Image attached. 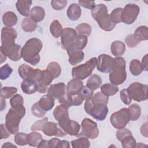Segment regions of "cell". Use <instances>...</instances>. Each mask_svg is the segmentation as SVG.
<instances>
[{"instance_id":"6da1fadb","label":"cell","mask_w":148,"mask_h":148,"mask_svg":"<svg viewBox=\"0 0 148 148\" xmlns=\"http://www.w3.org/2000/svg\"><path fill=\"white\" fill-rule=\"evenodd\" d=\"M108 97L98 92L91 97L86 99L84 110L86 112L98 121H103L108 113L107 105Z\"/></svg>"},{"instance_id":"7a4b0ae2","label":"cell","mask_w":148,"mask_h":148,"mask_svg":"<svg viewBox=\"0 0 148 148\" xmlns=\"http://www.w3.org/2000/svg\"><path fill=\"white\" fill-rule=\"evenodd\" d=\"M68 107L64 104H60L56 107L53 111L54 119L57 120L59 126L68 134L76 136L80 130V125L69 117Z\"/></svg>"},{"instance_id":"3957f363","label":"cell","mask_w":148,"mask_h":148,"mask_svg":"<svg viewBox=\"0 0 148 148\" xmlns=\"http://www.w3.org/2000/svg\"><path fill=\"white\" fill-rule=\"evenodd\" d=\"M42 46V42L39 39L37 38L29 39L21 49V58L25 62L32 65H36L40 61L39 53Z\"/></svg>"},{"instance_id":"277c9868","label":"cell","mask_w":148,"mask_h":148,"mask_svg":"<svg viewBox=\"0 0 148 148\" xmlns=\"http://www.w3.org/2000/svg\"><path fill=\"white\" fill-rule=\"evenodd\" d=\"M91 13L92 18L97 22L102 29L110 31L114 28L116 24L112 22L105 5L103 3L97 5L94 9L91 10Z\"/></svg>"},{"instance_id":"5b68a950","label":"cell","mask_w":148,"mask_h":148,"mask_svg":"<svg viewBox=\"0 0 148 148\" xmlns=\"http://www.w3.org/2000/svg\"><path fill=\"white\" fill-rule=\"evenodd\" d=\"M25 114V109L23 105L11 108L5 117V125L12 134H16L19 130V124Z\"/></svg>"},{"instance_id":"8992f818","label":"cell","mask_w":148,"mask_h":148,"mask_svg":"<svg viewBox=\"0 0 148 148\" xmlns=\"http://www.w3.org/2000/svg\"><path fill=\"white\" fill-rule=\"evenodd\" d=\"M114 60L116 65L114 69L109 72V81L111 84L117 86L121 84L126 80V62L121 57H116Z\"/></svg>"},{"instance_id":"52a82bcc","label":"cell","mask_w":148,"mask_h":148,"mask_svg":"<svg viewBox=\"0 0 148 148\" xmlns=\"http://www.w3.org/2000/svg\"><path fill=\"white\" fill-rule=\"evenodd\" d=\"M98 59L92 57L84 64L76 66L72 69V76L73 78L84 80L90 76L97 66Z\"/></svg>"},{"instance_id":"ba28073f","label":"cell","mask_w":148,"mask_h":148,"mask_svg":"<svg viewBox=\"0 0 148 148\" xmlns=\"http://www.w3.org/2000/svg\"><path fill=\"white\" fill-rule=\"evenodd\" d=\"M131 120V115L128 108H122L113 113L110 117L111 124L116 129L125 128Z\"/></svg>"},{"instance_id":"9c48e42d","label":"cell","mask_w":148,"mask_h":148,"mask_svg":"<svg viewBox=\"0 0 148 148\" xmlns=\"http://www.w3.org/2000/svg\"><path fill=\"white\" fill-rule=\"evenodd\" d=\"M128 92L134 100L141 102L148 98V87L139 82H134L131 84L128 88Z\"/></svg>"},{"instance_id":"30bf717a","label":"cell","mask_w":148,"mask_h":148,"mask_svg":"<svg viewBox=\"0 0 148 148\" xmlns=\"http://www.w3.org/2000/svg\"><path fill=\"white\" fill-rule=\"evenodd\" d=\"M82 131L76 136L86 137L90 139H95L99 135V130L97 123L88 118H84L81 124Z\"/></svg>"},{"instance_id":"8fae6325","label":"cell","mask_w":148,"mask_h":148,"mask_svg":"<svg viewBox=\"0 0 148 148\" xmlns=\"http://www.w3.org/2000/svg\"><path fill=\"white\" fill-rule=\"evenodd\" d=\"M42 71L39 69H34L29 65L23 64L18 68V73L23 80L34 81L38 83Z\"/></svg>"},{"instance_id":"7c38bea8","label":"cell","mask_w":148,"mask_h":148,"mask_svg":"<svg viewBox=\"0 0 148 148\" xmlns=\"http://www.w3.org/2000/svg\"><path fill=\"white\" fill-rule=\"evenodd\" d=\"M140 11L139 7L133 3L127 4L121 14V21L126 24H132L136 20Z\"/></svg>"},{"instance_id":"4fadbf2b","label":"cell","mask_w":148,"mask_h":148,"mask_svg":"<svg viewBox=\"0 0 148 148\" xmlns=\"http://www.w3.org/2000/svg\"><path fill=\"white\" fill-rule=\"evenodd\" d=\"M116 61L114 58L111 56L102 54L99 56L98 58L97 69L101 72H110L114 68Z\"/></svg>"},{"instance_id":"5bb4252c","label":"cell","mask_w":148,"mask_h":148,"mask_svg":"<svg viewBox=\"0 0 148 148\" xmlns=\"http://www.w3.org/2000/svg\"><path fill=\"white\" fill-rule=\"evenodd\" d=\"M21 49L20 45L16 43L6 46H1L0 47L1 53L6 57H8L10 60L15 62L19 61L21 58Z\"/></svg>"},{"instance_id":"9a60e30c","label":"cell","mask_w":148,"mask_h":148,"mask_svg":"<svg viewBox=\"0 0 148 148\" xmlns=\"http://www.w3.org/2000/svg\"><path fill=\"white\" fill-rule=\"evenodd\" d=\"M54 79L53 75L47 69L42 71L40 78L37 83L38 91L39 93H45L47 91V86Z\"/></svg>"},{"instance_id":"2e32d148","label":"cell","mask_w":148,"mask_h":148,"mask_svg":"<svg viewBox=\"0 0 148 148\" xmlns=\"http://www.w3.org/2000/svg\"><path fill=\"white\" fill-rule=\"evenodd\" d=\"M78 35L74 29L66 27L63 29L61 35V46L63 49H65L76 39Z\"/></svg>"},{"instance_id":"e0dca14e","label":"cell","mask_w":148,"mask_h":148,"mask_svg":"<svg viewBox=\"0 0 148 148\" xmlns=\"http://www.w3.org/2000/svg\"><path fill=\"white\" fill-rule=\"evenodd\" d=\"M17 36L16 31L10 27H3L1 32V46H5L15 43V39Z\"/></svg>"},{"instance_id":"ac0fdd59","label":"cell","mask_w":148,"mask_h":148,"mask_svg":"<svg viewBox=\"0 0 148 148\" xmlns=\"http://www.w3.org/2000/svg\"><path fill=\"white\" fill-rule=\"evenodd\" d=\"M43 133L49 136H57L58 137H64L66 133L61 128L57 127V124L53 122L47 121L43 125L42 130Z\"/></svg>"},{"instance_id":"d6986e66","label":"cell","mask_w":148,"mask_h":148,"mask_svg":"<svg viewBox=\"0 0 148 148\" xmlns=\"http://www.w3.org/2000/svg\"><path fill=\"white\" fill-rule=\"evenodd\" d=\"M47 93L54 99L60 101L66 95V86L62 82L51 84L47 90Z\"/></svg>"},{"instance_id":"ffe728a7","label":"cell","mask_w":148,"mask_h":148,"mask_svg":"<svg viewBox=\"0 0 148 148\" xmlns=\"http://www.w3.org/2000/svg\"><path fill=\"white\" fill-rule=\"evenodd\" d=\"M83 87V82L81 80L73 78L68 82L66 86V95L69 96L75 95L79 94Z\"/></svg>"},{"instance_id":"44dd1931","label":"cell","mask_w":148,"mask_h":148,"mask_svg":"<svg viewBox=\"0 0 148 148\" xmlns=\"http://www.w3.org/2000/svg\"><path fill=\"white\" fill-rule=\"evenodd\" d=\"M87 36L86 35H78L76 40L69 45L66 49L67 51L72 50H82L87 44Z\"/></svg>"},{"instance_id":"7402d4cb","label":"cell","mask_w":148,"mask_h":148,"mask_svg":"<svg viewBox=\"0 0 148 148\" xmlns=\"http://www.w3.org/2000/svg\"><path fill=\"white\" fill-rule=\"evenodd\" d=\"M54 101L55 99L47 94L41 97L38 102V103L42 110L47 112L53 108L54 105Z\"/></svg>"},{"instance_id":"603a6c76","label":"cell","mask_w":148,"mask_h":148,"mask_svg":"<svg viewBox=\"0 0 148 148\" xmlns=\"http://www.w3.org/2000/svg\"><path fill=\"white\" fill-rule=\"evenodd\" d=\"M32 2L31 1L20 0L16 3V7L19 13L25 17H28L30 13V7Z\"/></svg>"},{"instance_id":"cb8c5ba5","label":"cell","mask_w":148,"mask_h":148,"mask_svg":"<svg viewBox=\"0 0 148 148\" xmlns=\"http://www.w3.org/2000/svg\"><path fill=\"white\" fill-rule=\"evenodd\" d=\"M68 18L72 21L77 20L82 14V10L79 5L74 3L70 5L66 12Z\"/></svg>"},{"instance_id":"d4e9b609","label":"cell","mask_w":148,"mask_h":148,"mask_svg":"<svg viewBox=\"0 0 148 148\" xmlns=\"http://www.w3.org/2000/svg\"><path fill=\"white\" fill-rule=\"evenodd\" d=\"M67 53L69 56L68 61L72 65L80 63L84 58V53L82 50H72L67 51Z\"/></svg>"},{"instance_id":"484cf974","label":"cell","mask_w":148,"mask_h":148,"mask_svg":"<svg viewBox=\"0 0 148 148\" xmlns=\"http://www.w3.org/2000/svg\"><path fill=\"white\" fill-rule=\"evenodd\" d=\"M21 88L23 92L29 95L38 91V84L34 81L23 80L21 84Z\"/></svg>"},{"instance_id":"4316f807","label":"cell","mask_w":148,"mask_h":148,"mask_svg":"<svg viewBox=\"0 0 148 148\" xmlns=\"http://www.w3.org/2000/svg\"><path fill=\"white\" fill-rule=\"evenodd\" d=\"M30 18L36 23L42 21L45 16V11L40 6H35L32 8L29 13Z\"/></svg>"},{"instance_id":"83f0119b","label":"cell","mask_w":148,"mask_h":148,"mask_svg":"<svg viewBox=\"0 0 148 148\" xmlns=\"http://www.w3.org/2000/svg\"><path fill=\"white\" fill-rule=\"evenodd\" d=\"M125 45L121 41L116 40L113 42V43L111 44L110 50L112 54L115 57L122 56L125 53Z\"/></svg>"},{"instance_id":"f1b7e54d","label":"cell","mask_w":148,"mask_h":148,"mask_svg":"<svg viewBox=\"0 0 148 148\" xmlns=\"http://www.w3.org/2000/svg\"><path fill=\"white\" fill-rule=\"evenodd\" d=\"M2 21L5 25L8 27H11L17 24V17L14 13L8 11L3 14Z\"/></svg>"},{"instance_id":"f546056e","label":"cell","mask_w":148,"mask_h":148,"mask_svg":"<svg viewBox=\"0 0 148 148\" xmlns=\"http://www.w3.org/2000/svg\"><path fill=\"white\" fill-rule=\"evenodd\" d=\"M102 82V81L101 77L97 74H94L87 80L86 86L94 91L98 89L101 86Z\"/></svg>"},{"instance_id":"4dcf8cb0","label":"cell","mask_w":148,"mask_h":148,"mask_svg":"<svg viewBox=\"0 0 148 148\" xmlns=\"http://www.w3.org/2000/svg\"><path fill=\"white\" fill-rule=\"evenodd\" d=\"M135 38L139 42L146 40L148 39V29L146 26H140L138 27L133 34Z\"/></svg>"},{"instance_id":"1f68e13d","label":"cell","mask_w":148,"mask_h":148,"mask_svg":"<svg viewBox=\"0 0 148 148\" xmlns=\"http://www.w3.org/2000/svg\"><path fill=\"white\" fill-rule=\"evenodd\" d=\"M42 136L38 132H32L27 135V143L32 147H37L42 140Z\"/></svg>"},{"instance_id":"d6a6232c","label":"cell","mask_w":148,"mask_h":148,"mask_svg":"<svg viewBox=\"0 0 148 148\" xmlns=\"http://www.w3.org/2000/svg\"><path fill=\"white\" fill-rule=\"evenodd\" d=\"M37 23L32 20L30 17H27L23 19L21 22L22 29L27 32H31L34 31L37 28Z\"/></svg>"},{"instance_id":"836d02e7","label":"cell","mask_w":148,"mask_h":148,"mask_svg":"<svg viewBox=\"0 0 148 148\" xmlns=\"http://www.w3.org/2000/svg\"><path fill=\"white\" fill-rule=\"evenodd\" d=\"M119 87L117 86L109 83L103 84L101 87V92L107 97L116 94L119 91Z\"/></svg>"},{"instance_id":"e575fe53","label":"cell","mask_w":148,"mask_h":148,"mask_svg":"<svg viewBox=\"0 0 148 148\" xmlns=\"http://www.w3.org/2000/svg\"><path fill=\"white\" fill-rule=\"evenodd\" d=\"M62 30V25L57 20H53L50 25V32L56 38H59L61 35Z\"/></svg>"},{"instance_id":"d590c367","label":"cell","mask_w":148,"mask_h":148,"mask_svg":"<svg viewBox=\"0 0 148 148\" xmlns=\"http://www.w3.org/2000/svg\"><path fill=\"white\" fill-rule=\"evenodd\" d=\"M143 70V68L141 62L136 59L132 60L130 62V71L131 73L134 76L139 75Z\"/></svg>"},{"instance_id":"8d00e7d4","label":"cell","mask_w":148,"mask_h":148,"mask_svg":"<svg viewBox=\"0 0 148 148\" xmlns=\"http://www.w3.org/2000/svg\"><path fill=\"white\" fill-rule=\"evenodd\" d=\"M71 143L73 148H88L90 146V141L87 138L83 136L72 140Z\"/></svg>"},{"instance_id":"74e56055","label":"cell","mask_w":148,"mask_h":148,"mask_svg":"<svg viewBox=\"0 0 148 148\" xmlns=\"http://www.w3.org/2000/svg\"><path fill=\"white\" fill-rule=\"evenodd\" d=\"M91 26L85 23H81L76 27V31L78 35H86L88 36L91 34Z\"/></svg>"},{"instance_id":"f35d334b","label":"cell","mask_w":148,"mask_h":148,"mask_svg":"<svg viewBox=\"0 0 148 148\" xmlns=\"http://www.w3.org/2000/svg\"><path fill=\"white\" fill-rule=\"evenodd\" d=\"M128 109L130 112L131 120L136 121L140 117L141 114V109L138 104H132L128 107Z\"/></svg>"},{"instance_id":"ab89813d","label":"cell","mask_w":148,"mask_h":148,"mask_svg":"<svg viewBox=\"0 0 148 148\" xmlns=\"http://www.w3.org/2000/svg\"><path fill=\"white\" fill-rule=\"evenodd\" d=\"M123 9L121 8H117L114 9L110 14V18L113 23L114 24L122 22L121 21V14Z\"/></svg>"},{"instance_id":"60d3db41","label":"cell","mask_w":148,"mask_h":148,"mask_svg":"<svg viewBox=\"0 0 148 148\" xmlns=\"http://www.w3.org/2000/svg\"><path fill=\"white\" fill-rule=\"evenodd\" d=\"M47 69L49 70L53 75L54 79L58 77L61 72V66L56 62H50L47 65Z\"/></svg>"},{"instance_id":"b9f144b4","label":"cell","mask_w":148,"mask_h":148,"mask_svg":"<svg viewBox=\"0 0 148 148\" xmlns=\"http://www.w3.org/2000/svg\"><path fill=\"white\" fill-rule=\"evenodd\" d=\"M17 89L14 87H3L1 89V96L8 99L14 96L17 92Z\"/></svg>"},{"instance_id":"7bdbcfd3","label":"cell","mask_w":148,"mask_h":148,"mask_svg":"<svg viewBox=\"0 0 148 148\" xmlns=\"http://www.w3.org/2000/svg\"><path fill=\"white\" fill-rule=\"evenodd\" d=\"M122 146L124 148H134L136 146V142L132 135H128L121 141Z\"/></svg>"},{"instance_id":"ee69618b","label":"cell","mask_w":148,"mask_h":148,"mask_svg":"<svg viewBox=\"0 0 148 148\" xmlns=\"http://www.w3.org/2000/svg\"><path fill=\"white\" fill-rule=\"evenodd\" d=\"M27 135L23 132H18L14 136V142L18 146L27 145Z\"/></svg>"},{"instance_id":"f6af8a7d","label":"cell","mask_w":148,"mask_h":148,"mask_svg":"<svg viewBox=\"0 0 148 148\" xmlns=\"http://www.w3.org/2000/svg\"><path fill=\"white\" fill-rule=\"evenodd\" d=\"M13 70L8 64H5L0 68V79L3 80L9 77Z\"/></svg>"},{"instance_id":"bcb514c9","label":"cell","mask_w":148,"mask_h":148,"mask_svg":"<svg viewBox=\"0 0 148 148\" xmlns=\"http://www.w3.org/2000/svg\"><path fill=\"white\" fill-rule=\"evenodd\" d=\"M10 104L12 108L20 106L24 104V99L20 94H16L10 100Z\"/></svg>"},{"instance_id":"7dc6e473","label":"cell","mask_w":148,"mask_h":148,"mask_svg":"<svg viewBox=\"0 0 148 148\" xmlns=\"http://www.w3.org/2000/svg\"><path fill=\"white\" fill-rule=\"evenodd\" d=\"M31 111H32V113L34 114V116L36 117H38V118L43 117L46 113L45 111H44L43 110H42L40 108V107L39 106L38 102L35 103L32 106Z\"/></svg>"},{"instance_id":"c3c4849f","label":"cell","mask_w":148,"mask_h":148,"mask_svg":"<svg viewBox=\"0 0 148 148\" xmlns=\"http://www.w3.org/2000/svg\"><path fill=\"white\" fill-rule=\"evenodd\" d=\"M124 40L127 45L130 48H133L136 47L140 43V42H139L135 38L133 34L128 35L125 38Z\"/></svg>"},{"instance_id":"681fc988","label":"cell","mask_w":148,"mask_h":148,"mask_svg":"<svg viewBox=\"0 0 148 148\" xmlns=\"http://www.w3.org/2000/svg\"><path fill=\"white\" fill-rule=\"evenodd\" d=\"M47 121H48V118L44 117L42 120H39L35 122L33 124V125H32L31 130L34 131H42L44 124Z\"/></svg>"},{"instance_id":"f907efd6","label":"cell","mask_w":148,"mask_h":148,"mask_svg":"<svg viewBox=\"0 0 148 148\" xmlns=\"http://www.w3.org/2000/svg\"><path fill=\"white\" fill-rule=\"evenodd\" d=\"M67 3V1L65 0L55 1L53 0L51 1V5L53 8L56 10H61L64 9Z\"/></svg>"},{"instance_id":"816d5d0a","label":"cell","mask_w":148,"mask_h":148,"mask_svg":"<svg viewBox=\"0 0 148 148\" xmlns=\"http://www.w3.org/2000/svg\"><path fill=\"white\" fill-rule=\"evenodd\" d=\"M130 135H132L131 131H130L128 129L125 128H123L121 129H118L117 131L116 132L117 139L120 142L125 137Z\"/></svg>"},{"instance_id":"f5cc1de1","label":"cell","mask_w":148,"mask_h":148,"mask_svg":"<svg viewBox=\"0 0 148 148\" xmlns=\"http://www.w3.org/2000/svg\"><path fill=\"white\" fill-rule=\"evenodd\" d=\"M120 98L122 102L125 105H130L131 102V98L128 92L127 89H123L120 92Z\"/></svg>"},{"instance_id":"db71d44e","label":"cell","mask_w":148,"mask_h":148,"mask_svg":"<svg viewBox=\"0 0 148 148\" xmlns=\"http://www.w3.org/2000/svg\"><path fill=\"white\" fill-rule=\"evenodd\" d=\"M81 95L83 96V97L86 99L91 97L94 94V91L88 88L87 86H84L82 87L81 91H80Z\"/></svg>"},{"instance_id":"11a10c76","label":"cell","mask_w":148,"mask_h":148,"mask_svg":"<svg viewBox=\"0 0 148 148\" xmlns=\"http://www.w3.org/2000/svg\"><path fill=\"white\" fill-rule=\"evenodd\" d=\"M79 4L83 8L90 9L92 10L95 7V3L94 1H79Z\"/></svg>"},{"instance_id":"9f6ffc18","label":"cell","mask_w":148,"mask_h":148,"mask_svg":"<svg viewBox=\"0 0 148 148\" xmlns=\"http://www.w3.org/2000/svg\"><path fill=\"white\" fill-rule=\"evenodd\" d=\"M11 132L7 128L6 126L3 124H1V139H6L10 136Z\"/></svg>"},{"instance_id":"6f0895ef","label":"cell","mask_w":148,"mask_h":148,"mask_svg":"<svg viewBox=\"0 0 148 148\" xmlns=\"http://www.w3.org/2000/svg\"><path fill=\"white\" fill-rule=\"evenodd\" d=\"M61 140L58 138H52L48 141L49 147H58Z\"/></svg>"},{"instance_id":"680465c9","label":"cell","mask_w":148,"mask_h":148,"mask_svg":"<svg viewBox=\"0 0 148 148\" xmlns=\"http://www.w3.org/2000/svg\"><path fill=\"white\" fill-rule=\"evenodd\" d=\"M147 56L148 54H146L143 58H142V66L143 68V69H145V71H147V68H148V58H147Z\"/></svg>"},{"instance_id":"91938a15","label":"cell","mask_w":148,"mask_h":148,"mask_svg":"<svg viewBox=\"0 0 148 148\" xmlns=\"http://www.w3.org/2000/svg\"><path fill=\"white\" fill-rule=\"evenodd\" d=\"M140 133L142 136L145 137H147V123L143 124L140 128Z\"/></svg>"},{"instance_id":"94428289","label":"cell","mask_w":148,"mask_h":148,"mask_svg":"<svg viewBox=\"0 0 148 148\" xmlns=\"http://www.w3.org/2000/svg\"><path fill=\"white\" fill-rule=\"evenodd\" d=\"M58 147H63V148H69L70 145L69 143L67 140H61Z\"/></svg>"},{"instance_id":"6125c7cd","label":"cell","mask_w":148,"mask_h":148,"mask_svg":"<svg viewBox=\"0 0 148 148\" xmlns=\"http://www.w3.org/2000/svg\"><path fill=\"white\" fill-rule=\"evenodd\" d=\"M38 147L40 148V147H49V144H48V141L46 140L42 139L39 144L38 146Z\"/></svg>"},{"instance_id":"be15d7a7","label":"cell","mask_w":148,"mask_h":148,"mask_svg":"<svg viewBox=\"0 0 148 148\" xmlns=\"http://www.w3.org/2000/svg\"><path fill=\"white\" fill-rule=\"evenodd\" d=\"M6 107L5 98L2 96H1V111H2Z\"/></svg>"},{"instance_id":"e7e4bbea","label":"cell","mask_w":148,"mask_h":148,"mask_svg":"<svg viewBox=\"0 0 148 148\" xmlns=\"http://www.w3.org/2000/svg\"><path fill=\"white\" fill-rule=\"evenodd\" d=\"M16 147L17 146L13 145L12 143L10 142H6L2 146V148H4V147Z\"/></svg>"}]
</instances>
